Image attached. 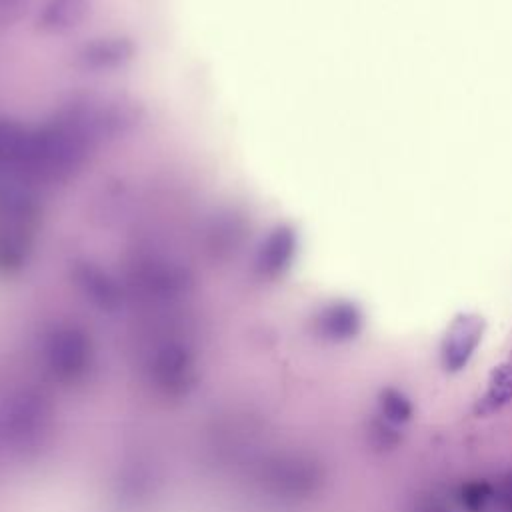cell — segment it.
Segmentation results:
<instances>
[{"instance_id":"18","label":"cell","mask_w":512,"mask_h":512,"mask_svg":"<svg viewBox=\"0 0 512 512\" xmlns=\"http://www.w3.org/2000/svg\"><path fill=\"white\" fill-rule=\"evenodd\" d=\"M496 500L504 512H512V472L504 474V478L498 482Z\"/></svg>"},{"instance_id":"8","label":"cell","mask_w":512,"mask_h":512,"mask_svg":"<svg viewBox=\"0 0 512 512\" xmlns=\"http://www.w3.org/2000/svg\"><path fill=\"white\" fill-rule=\"evenodd\" d=\"M74 282L94 304L102 308H114L120 302L118 284L92 262H80L74 266Z\"/></svg>"},{"instance_id":"1","label":"cell","mask_w":512,"mask_h":512,"mask_svg":"<svg viewBox=\"0 0 512 512\" xmlns=\"http://www.w3.org/2000/svg\"><path fill=\"white\" fill-rule=\"evenodd\" d=\"M92 142L64 112L44 128L32 130L22 170L40 180H64L78 170Z\"/></svg>"},{"instance_id":"6","label":"cell","mask_w":512,"mask_h":512,"mask_svg":"<svg viewBox=\"0 0 512 512\" xmlns=\"http://www.w3.org/2000/svg\"><path fill=\"white\" fill-rule=\"evenodd\" d=\"M294 254H296L294 230L288 226H278L262 242L256 254V270L268 278L278 276L290 266Z\"/></svg>"},{"instance_id":"19","label":"cell","mask_w":512,"mask_h":512,"mask_svg":"<svg viewBox=\"0 0 512 512\" xmlns=\"http://www.w3.org/2000/svg\"><path fill=\"white\" fill-rule=\"evenodd\" d=\"M412 512H450V508L436 496H424L416 502Z\"/></svg>"},{"instance_id":"15","label":"cell","mask_w":512,"mask_h":512,"mask_svg":"<svg viewBox=\"0 0 512 512\" xmlns=\"http://www.w3.org/2000/svg\"><path fill=\"white\" fill-rule=\"evenodd\" d=\"M496 500V486L488 480H468L458 488V502L464 512H486Z\"/></svg>"},{"instance_id":"3","label":"cell","mask_w":512,"mask_h":512,"mask_svg":"<svg viewBox=\"0 0 512 512\" xmlns=\"http://www.w3.org/2000/svg\"><path fill=\"white\" fill-rule=\"evenodd\" d=\"M486 322L480 314L460 312L450 322L442 344H440V364L446 372L456 374L468 366L478 344L482 342Z\"/></svg>"},{"instance_id":"10","label":"cell","mask_w":512,"mask_h":512,"mask_svg":"<svg viewBox=\"0 0 512 512\" xmlns=\"http://www.w3.org/2000/svg\"><path fill=\"white\" fill-rule=\"evenodd\" d=\"M508 402H512V352L490 372L486 390L474 404V414L482 418L490 416L502 410Z\"/></svg>"},{"instance_id":"14","label":"cell","mask_w":512,"mask_h":512,"mask_svg":"<svg viewBox=\"0 0 512 512\" xmlns=\"http://www.w3.org/2000/svg\"><path fill=\"white\" fill-rule=\"evenodd\" d=\"M378 416L394 426H402L412 420L414 406L402 390L386 386L378 392Z\"/></svg>"},{"instance_id":"7","label":"cell","mask_w":512,"mask_h":512,"mask_svg":"<svg viewBox=\"0 0 512 512\" xmlns=\"http://www.w3.org/2000/svg\"><path fill=\"white\" fill-rule=\"evenodd\" d=\"M362 322L364 318L356 304L334 302L318 314L316 326L324 338L334 342H344L358 336V332L362 330Z\"/></svg>"},{"instance_id":"5","label":"cell","mask_w":512,"mask_h":512,"mask_svg":"<svg viewBox=\"0 0 512 512\" xmlns=\"http://www.w3.org/2000/svg\"><path fill=\"white\" fill-rule=\"evenodd\" d=\"M134 56V44L126 36H106L84 44L78 50L76 62L84 70H114L130 62Z\"/></svg>"},{"instance_id":"17","label":"cell","mask_w":512,"mask_h":512,"mask_svg":"<svg viewBox=\"0 0 512 512\" xmlns=\"http://www.w3.org/2000/svg\"><path fill=\"white\" fill-rule=\"evenodd\" d=\"M30 8V0H0V32L20 22Z\"/></svg>"},{"instance_id":"16","label":"cell","mask_w":512,"mask_h":512,"mask_svg":"<svg viewBox=\"0 0 512 512\" xmlns=\"http://www.w3.org/2000/svg\"><path fill=\"white\" fill-rule=\"evenodd\" d=\"M370 438H372V444L380 450L384 448H394L400 440V434H398V426L386 422L384 418H376L370 426Z\"/></svg>"},{"instance_id":"13","label":"cell","mask_w":512,"mask_h":512,"mask_svg":"<svg viewBox=\"0 0 512 512\" xmlns=\"http://www.w3.org/2000/svg\"><path fill=\"white\" fill-rule=\"evenodd\" d=\"M50 354L60 366L76 368L86 358V340L76 330H60L52 338Z\"/></svg>"},{"instance_id":"4","label":"cell","mask_w":512,"mask_h":512,"mask_svg":"<svg viewBox=\"0 0 512 512\" xmlns=\"http://www.w3.org/2000/svg\"><path fill=\"white\" fill-rule=\"evenodd\" d=\"M136 278L140 286L158 296H172L186 290L192 284L190 272L166 258H148L136 268Z\"/></svg>"},{"instance_id":"11","label":"cell","mask_w":512,"mask_h":512,"mask_svg":"<svg viewBox=\"0 0 512 512\" xmlns=\"http://www.w3.org/2000/svg\"><path fill=\"white\" fill-rule=\"evenodd\" d=\"M32 130L24 124L0 118V166H16L22 168L30 150Z\"/></svg>"},{"instance_id":"12","label":"cell","mask_w":512,"mask_h":512,"mask_svg":"<svg viewBox=\"0 0 512 512\" xmlns=\"http://www.w3.org/2000/svg\"><path fill=\"white\" fill-rule=\"evenodd\" d=\"M244 240V222L226 214L214 220L208 230V250L212 256H230Z\"/></svg>"},{"instance_id":"9","label":"cell","mask_w":512,"mask_h":512,"mask_svg":"<svg viewBox=\"0 0 512 512\" xmlns=\"http://www.w3.org/2000/svg\"><path fill=\"white\" fill-rule=\"evenodd\" d=\"M88 0H50L38 16V28L48 34H64L78 28L88 16Z\"/></svg>"},{"instance_id":"2","label":"cell","mask_w":512,"mask_h":512,"mask_svg":"<svg viewBox=\"0 0 512 512\" xmlns=\"http://www.w3.org/2000/svg\"><path fill=\"white\" fill-rule=\"evenodd\" d=\"M32 218V200L4 210V220L0 222V270L14 272L28 262L34 246Z\"/></svg>"}]
</instances>
